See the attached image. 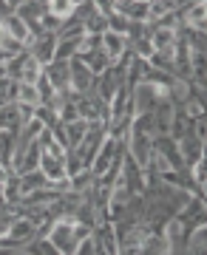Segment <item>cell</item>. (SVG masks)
Wrapping results in <instances>:
<instances>
[{
    "label": "cell",
    "mask_w": 207,
    "mask_h": 255,
    "mask_svg": "<svg viewBox=\"0 0 207 255\" xmlns=\"http://www.w3.org/2000/svg\"><path fill=\"white\" fill-rule=\"evenodd\" d=\"M54 233H48V241L57 247L60 255H77V247L91 236V227L85 224H77V221H68V219H60L54 221Z\"/></svg>",
    "instance_id": "cell-1"
},
{
    "label": "cell",
    "mask_w": 207,
    "mask_h": 255,
    "mask_svg": "<svg viewBox=\"0 0 207 255\" xmlns=\"http://www.w3.org/2000/svg\"><path fill=\"white\" fill-rule=\"evenodd\" d=\"M3 68H6V77H9V80H14V82H20V85H34L37 77L43 74V68L37 65V60L31 57V51H28V48H23L20 54H14L9 63L3 65Z\"/></svg>",
    "instance_id": "cell-2"
},
{
    "label": "cell",
    "mask_w": 207,
    "mask_h": 255,
    "mask_svg": "<svg viewBox=\"0 0 207 255\" xmlns=\"http://www.w3.org/2000/svg\"><path fill=\"white\" fill-rule=\"evenodd\" d=\"M45 80H48V85L54 88V94L60 97V100H68L74 94L71 88V65H68V60H54V63H48L43 68Z\"/></svg>",
    "instance_id": "cell-3"
},
{
    "label": "cell",
    "mask_w": 207,
    "mask_h": 255,
    "mask_svg": "<svg viewBox=\"0 0 207 255\" xmlns=\"http://www.w3.org/2000/svg\"><path fill=\"white\" fill-rule=\"evenodd\" d=\"M34 236H37V227L31 224V221H26V219H17L14 224L9 227V233L0 238V250H23L26 244H31L34 241Z\"/></svg>",
    "instance_id": "cell-4"
},
{
    "label": "cell",
    "mask_w": 207,
    "mask_h": 255,
    "mask_svg": "<svg viewBox=\"0 0 207 255\" xmlns=\"http://www.w3.org/2000/svg\"><path fill=\"white\" fill-rule=\"evenodd\" d=\"M26 48L31 51V57L37 60L40 68H45L48 63H54V51H57V31H43L40 37H31L26 43Z\"/></svg>",
    "instance_id": "cell-5"
},
{
    "label": "cell",
    "mask_w": 207,
    "mask_h": 255,
    "mask_svg": "<svg viewBox=\"0 0 207 255\" xmlns=\"http://www.w3.org/2000/svg\"><path fill=\"white\" fill-rule=\"evenodd\" d=\"M68 65H71V88H74V94H88L91 88H97V77H94L77 57H71Z\"/></svg>",
    "instance_id": "cell-6"
},
{
    "label": "cell",
    "mask_w": 207,
    "mask_h": 255,
    "mask_svg": "<svg viewBox=\"0 0 207 255\" xmlns=\"http://www.w3.org/2000/svg\"><path fill=\"white\" fill-rule=\"evenodd\" d=\"M37 170H40L48 182H63V179H68V176H65V159H57V156L45 153V150H40V167H37Z\"/></svg>",
    "instance_id": "cell-7"
},
{
    "label": "cell",
    "mask_w": 207,
    "mask_h": 255,
    "mask_svg": "<svg viewBox=\"0 0 207 255\" xmlns=\"http://www.w3.org/2000/svg\"><path fill=\"white\" fill-rule=\"evenodd\" d=\"M117 142H119V139H111V136L102 142V147H99L97 159H94V164H91V173H94V179H99V176L108 170V164L114 162V153H117Z\"/></svg>",
    "instance_id": "cell-8"
},
{
    "label": "cell",
    "mask_w": 207,
    "mask_h": 255,
    "mask_svg": "<svg viewBox=\"0 0 207 255\" xmlns=\"http://www.w3.org/2000/svg\"><path fill=\"white\" fill-rule=\"evenodd\" d=\"M117 14L134 23H148V3H111Z\"/></svg>",
    "instance_id": "cell-9"
},
{
    "label": "cell",
    "mask_w": 207,
    "mask_h": 255,
    "mask_svg": "<svg viewBox=\"0 0 207 255\" xmlns=\"http://www.w3.org/2000/svg\"><path fill=\"white\" fill-rule=\"evenodd\" d=\"M23 250H26L28 255H60V253H57V247L51 244L48 238H34V241L26 244Z\"/></svg>",
    "instance_id": "cell-10"
},
{
    "label": "cell",
    "mask_w": 207,
    "mask_h": 255,
    "mask_svg": "<svg viewBox=\"0 0 207 255\" xmlns=\"http://www.w3.org/2000/svg\"><path fill=\"white\" fill-rule=\"evenodd\" d=\"M9 170H3V167H0V184H6V182H9Z\"/></svg>",
    "instance_id": "cell-11"
}]
</instances>
